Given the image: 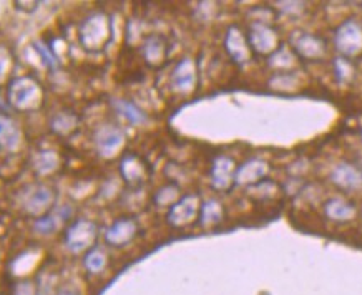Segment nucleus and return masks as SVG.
<instances>
[{"instance_id": "nucleus-12", "label": "nucleus", "mask_w": 362, "mask_h": 295, "mask_svg": "<svg viewBox=\"0 0 362 295\" xmlns=\"http://www.w3.org/2000/svg\"><path fill=\"white\" fill-rule=\"evenodd\" d=\"M135 222L130 221V219H122V221L115 222V224L108 229L107 239L108 242H112L113 246H123L135 236Z\"/></svg>"}, {"instance_id": "nucleus-19", "label": "nucleus", "mask_w": 362, "mask_h": 295, "mask_svg": "<svg viewBox=\"0 0 362 295\" xmlns=\"http://www.w3.org/2000/svg\"><path fill=\"white\" fill-rule=\"evenodd\" d=\"M105 265H107V255H105L100 249H93L87 257H85V267H87L90 272H102Z\"/></svg>"}, {"instance_id": "nucleus-21", "label": "nucleus", "mask_w": 362, "mask_h": 295, "mask_svg": "<svg viewBox=\"0 0 362 295\" xmlns=\"http://www.w3.org/2000/svg\"><path fill=\"white\" fill-rule=\"evenodd\" d=\"M59 295H77V294H74V292H69V290H64V292H60Z\"/></svg>"}, {"instance_id": "nucleus-15", "label": "nucleus", "mask_w": 362, "mask_h": 295, "mask_svg": "<svg viewBox=\"0 0 362 295\" xmlns=\"http://www.w3.org/2000/svg\"><path fill=\"white\" fill-rule=\"evenodd\" d=\"M221 216H223V209H221V204L218 201H214V199H209V201L203 204V207H202V224H204V226L216 224V222L221 221Z\"/></svg>"}, {"instance_id": "nucleus-16", "label": "nucleus", "mask_w": 362, "mask_h": 295, "mask_svg": "<svg viewBox=\"0 0 362 295\" xmlns=\"http://www.w3.org/2000/svg\"><path fill=\"white\" fill-rule=\"evenodd\" d=\"M269 85L271 88L278 90V92H291V90L296 88L298 78L291 71H279V73L274 75Z\"/></svg>"}, {"instance_id": "nucleus-17", "label": "nucleus", "mask_w": 362, "mask_h": 295, "mask_svg": "<svg viewBox=\"0 0 362 295\" xmlns=\"http://www.w3.org/2000/svg\"><path fill=\"white\" fill-rule=\"evenodd\" d=\"M163 54H165L163 40L158 39V37H151V39L146 40V45H145L146 60L151 61V64H158V61L163 59Z\"/></svg>"}, {"instance_id": "nucleus-13", "label": "nucleus", "mask_w": 362, "mask_h": 295, "mask_svg": "<svg viewBox=\"0 0 362 295\" xmlns=\"http://www.w3.org/2000/svg\"><path fill=\"white\" fill-rule=\"evenodd\" d=\"M268 65L271 68L278 70V73L279 71H289L294 68V65H296V55L289 50L288 45H279L278 49L269 55Z\"/></svg>"}, {"instance_id": "nucleus-20", "label": "nucleus", "mask_w": 362, "mask_h": 295, "mask_svg": "<svg viewBox=\"0 0 362 295\" xmlns=\"http://www.w3.org/2000/svg\"><path fill=\"white\" fill-rule=\"evenodd\" d=\"M278 6L284 13H291V16H298L304 11V2H279Z\"/></svg>"}, {"instance_id": "nucleus-4", "label": "nucleus", "mask_w": 362, "mask_h": 295, "mask_svg": "<svg viewBox=\"0 0 362 295\" xmlns=\"http://www.w3.org/2000/svg\"><path fill=\"white\" fill-rule=\"evenodd\" d=\"M331 181L344 191H359L362 189V171L347 161L337 163L331 171Z\"/></svg>"}, {"instance_id": "nucleus-8", "label": "nucleus", "mask_w": 362, "mask_h": 295, "mask_svg": "<svg viewBox=\"0 0 362 295\" xmlns=\"http://www.w3.org/2000/svg\"><path fill=\"white\" fill-rule=\"evenodd\" d=\"M235 163L233 159L226 158V156H220L213 164L211 171V183L216 189H228L230 188L231 181L235 179Z\"/></svg>"}, {"instance_id": "nucleus-5", "label": "nucleus", "mask_w": 362, "mask_h": 295, "mask_svg": "<svg viewBox=\"0 0 362 295\" xmlns=\"http://www.w3.org/2000/svg\"><path fill=\"white\" fill-rule=\"evenodd\" d=\"M269 171V164L259 158L247 159L235 173V181L238 184H252L263 179Z\"/></svg>"}, {"instance_id": "nucleus-10", "label": "nucleus", "mask_w": 362, "mask_h": 295, "mask_svg": "<svg viewBox=\"0 0 362 295\" xmlns=\"http://www.w3.org/2000/svg\"><path fill=\"white\" fill-rule=\"evenodd\" d=\"M125 136H123L122 130H118L115 126H105L100 130L97 135V143L100 151L105 156H112L115 151L123 145Z\"/></svg>"}, {"instance_id": "nucleus-14", "label": "nucleus", "mask_w": 362, "mask_h": 295, "mask_svg": "<svg viewBox=\"0 0 362 295\" xmlns=\"http://www.w3.org/2000/svg\"><path fill=\"white\" fill-rule=\"evenodd\" d=\"M113 107L117 108V112L120 113L123 118H127L128 121L133 123V125H141V123L146 121V115L136 107L135 103L127 102V100L120 98V100H113Z\"/></svg>"}, {"instance_id": "nucleus-1", "label": "nucleus", "mask_w": 362, "mask_h": 295, "mask_svg": "<svg viewBox=\"0 0 362 295\" xmlns=\"http://www.w3.org/2000/svg\"><path fill=\"white\" fill-rule=\"evenodd\" d=\"M334 47L341 56H356L362 52V25L354 18L342 22L334 33Z\"/></svg>"}, {"instance_id": "nucleus-3", "label": "nucleus", "mask_w": 362, "mask_h": 295, "mask_svg": "<svg viewBox=\"0 0 362 295\" xmlns=\"http://www.w3.org/2000/svg\"><path fill=\"white\" fill-rule=\"evenodd\" d=\"M278 40V33H276L274 28H271L268 23L255 22L251 25L250 42L252 49L258 52V54H273V52L279 47Z\"/></svg>"}, {"instance_id": "nucleus-7", "label": "nucleus", "mask_w": 362, "mask_h": 295, "mask_svg": "<svg viewBox=\"0 0 362 295\" xmlns=\"http://www.w3.org/2000/svg\"><path fill=\"white\" fill-rule=\"evenodd\" d=\"M198 211V198L187 196L178 201L170 211V222L175 226H183L192 222Z\"/></svg>"}, {"instance_id": "nucleus-11", "label": "nucleus", "mask_w": 362, "mask_h": 295, "mask_svg": "<svg viewBox=\"0 0 362 295\" xmlns=\"http://www.w3.org/2000/svg\"><path fill=\"white\" fill-rule=\"evenodd\" d=\"M194 65L189 59L181 60L173 71V85L178 92H189L194 85Z\"/></svg>"}, {"instance_id": "nucleus-2", "label": "nucleus", "mask_w": 362, "mask_h": 295, "mask_svg": "<svg viewBox=\"0 0 362 295\" xmlns=\"http://www.w3.org/2000/svg\"><path fill=\"white\" fill-rule=\"evenodd\" d=\"M291 42L296 54L303 59L319 60L326 55V44H324L321 37L314 35V33L298 30L293 33Z\"/></svg>"}, {"instance_id": "nucleus-9", "label": "nucleus", "mask_w": 362, "mask_h": 295, "mask_svg": "<svg viewBox=\"0 0 362 295\" xmlns=\"http://www.w3.org/2000/svg\"><path fill=\"white\" fill-rule=\"evenodd\" d=\"M226 49L231 54L233 59H235L236 61H240V64H245V61L250 60V55H251L250 45H247V42L245 37H243L240 28L231 27L230 30H228Z\"/></svg>"}, {"instance_id": "nucleus-18", "label": "nucleus", "mask_w": 362, "mask_h": 295, "mask_svg": "<svg viewBox=\"0 0 362 295\" xmlns=\"http://www.w3.org/2000/svg\"><path fill=\"white\" fill-rule=\"evenodd\" d=\"M334 75L336 80L339 83H347L354 75V68L349 64V60L344 59V56H337L334 60Z\"/></svg>"}, {"instance_id": "nucleus-6", "label": "nucleus", "mask_w": 362, "mask_h": 295, "mask_svg": "<svg viewBox=\"0 0 362 295\" xmlns=\"http://www.w3.org/2000/svg\"><path fill=\"white\" fill-rule=\"evenodd\" d=\"M324 214L334 222H347L356 217L357 209L352 203L342 198H331L324 204Z\"/></svg>"}]
</instances>
